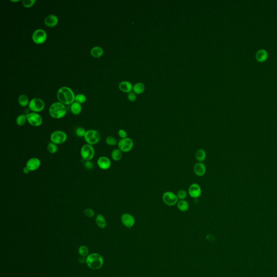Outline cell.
I'll use <instances>...</instances> for the list:
<instances>
[{
    "instance_id": "6da1fadb",
    "label": "cell",
    "mask_w": 277,
    "mask_h": 277,
    "mask_svg": "<svg viewBox=\"0 0 277 277\" xmlns=\"http://www.w3.org/2000/svg\"><path fill=\"white\" fill-rule=\"evenodd\" d=\"M57 97L62 104H69L74 103L75 96L71 89L67 87H62L58 91Z\"/></svg>"
},
{
    "instance_id": "4fadbf2b",
    "label": "cell",
    "mask_w": 277,
    "mask_h": 277,
    "mask_svg": "<svg viewBox=\"0 0 277 277\" xmlns=\"http://www.w3.org/2000/svg\"><path fill=\"white\" fill-rule=\"evenodd\" d=\"M97 166L102 170H107L110 168L112 163L110 159L105 156H102L97 160Z\"/></svg>"
},
{
    "instance_id": "cb8c5ba5",
    "label": "cell",
    "mask_w": 277,
    "mask_h": 277,
    "mask_svg": "<svg viewBox=\"0 0 277 277\" xmlns=\"http://www.w3.org/2000/svg\"><path fill=\"white\" fill-rule=\"evenodd\" d=\"M122 151H121L119 148H116L114 150H113V151L111 153V157L112 158V159L116 161H118L121 160V159L122 158Z\"/></svg>"
},
{
    "instance_id": "5b68a950",
    "label": "cell",
    "mask_w": 277,
    "mask_h": 277,
    "mask_svg": "<svg viewBox=\"0 0 277 277\" xmlns=\"http://www.w3.org/2000/svg\"><path fill=\"white\" fill-rule=\"evenodd\" d=\"M95 151L92 145L86 143L82 146L80 150L81 158L85 161H91L95 156Z\"/></svg>"
},
{
    "instance_id": "ac0fdd59",
    "label": "cell",
    "mask_w": 277,
    "mask_h": 277,
    "mask_svg": "<svg viewBox=\"0 0 277 277\" xmlns=\"http://www.w3.org/2000/svg\"><path fill=\"white\" fill-rule=\"evenodd\" d=\"M267 58H268V53L266 50H259L255 54V58L259 62H263L264 61H265Z\"/></svg>"
},
{
    "instance_id": "74e56055",
    "label": "cell",
    "mask_w": 277,
    "mask_h": 277,
    "mask_svg": "<svg viewBox=\"0 0 277 277\" xmlns=\"http://www.w3.org/2000/svg\"><path fill=\"white\" fill-rule=\"evenodd\" d=\"M84 166L87 169L92 170L94 168V164L91 161H87L84 162Z\"/></svg>"
},
{
    "instance_id": "d590c367",
    "label": "cell",
    "mask_w": 277,
    "mask_h": 277,
    "mask_svg": "<svg viewBox=\"0 0 277 277\" xmlns=\"http://www.w3.org/2000/svg\"><path fill=\"white\" fill-rule=\"evenodd\" d=\"M35 2H36L35 0H23L22 1V4H23L24 6H25V7H27V8L32 6V5L35 3Z\"/></svg>"
},
{
    "instance_id": "f35d334b",
    "label": "cell",
    "mask_w": 277,
    "mask_h": 277,
    "mask_svg": "<svg viewBox=\"0 0 277 277\" xmlns=\"http://www.w3.org/2000/svg\"><path fill=\"white\" fill-rule=\"evenodd\" d=\"M128 99L130 101L134 102L136 100V96L135 94L133 92H130L128 95Z\"/></svg>"
},
{
    "instance_id": "d6a6232c",
    "label": "cell",
    "mask_w": 277,
    "mask_h": 277,
    "mask_svg": "<svg viewBox=\"0 0 277 277\" xmlns=\"http://www.w3.org/2000/svg\"><path fill=\"white\" fill-rule=\"evenodd\" d=\"M75 100L79 104H82L86 101V97L84 94H79L76 95L75 97Z\"/></svg>"
},
{
    "instance_id": "1f68e13d",
    "label": "cell",
    "mask_w": 277,
    "mask_h": 277,
    "mask_svg": "<svg viewBox=\"0 0 277 277\" xmlns=\"http://www.w3.org/2000/svg\"><path fill=\"white\" fill-rule=\"evenodd\" d=\"M177 198L180 200H185V199H186L187 196V193L186 190H179L177 192Z\"/></svg>"
},
{
    "instance_id": "2e32d148",
    "label": "cell",
    "mask_w": 277,
    "mask_h": 277,
    "mask_svg": "<svg viewBox=\"0 0 277 277\" xmlns=\"http://www.w3.org/2000/svg\"><path fill=\"white\" fill-rule=\"evenodd\" d=\"M193 170L195 175L198 177H202L205 174L206 172V167L202 162H198L195 164Z\"/></svg>"
},
{
    "instance_id": "9c48e42d",
    "label": "cell",
    "mask_w": 277,
    "mask_h": 277,
    "mask_svg": "<svg viewBox=\"0 0 277 277\" xmlns=\"http://www.w3.org/2000/svg\"><path fill=\"white\" fill-rule=\"evenodd\" d=\"M29 108L33 112H39L43 110L45 104L42 100L39 98H34L29 103Z\"/></svg>"
},
{
    "instance_id": "f546056e",
    "label": "cell",
    "mask_w": 277,
    "mask_h": 277,
    "mask_svg": "<svg viewBox=\"0 0 277 277\" xmlns=\"http://www.w3.org/2000/svg\"><path fill=\"white\" fill-rule=\"evenodd\" d=\"M47 150L50 154L56 153L58 151V147L55 143L50 142L48 144Z\"/></svg>"
},
{
    "instance_id": "836d02e7",
    "label": "cell",
    "mask_w": 277,
    "mask_h": 277,
    "mask_svg": "<svg viewBox=\"0 0 277 277\" xmlns=\"http://www.w3.org/2000/svg\"><path fill=\"white\" fill-rule=\"evenodd\" d=\"M79 252L82 257H86L88 253V249L85 246H81L79 249Z\"/></svg>"
},
{
    "instance_id": "e575fe53",
    "label": "cell",
    "mask_w": 277,
    "mask_h": 277,
    "mask_svg": "<svg viewBox=\"0 0 277 277\" xmlns=\"http://www.w3.org/2000/svg\"><path fill=\"white\" fill-rule=\"evenodd\" d=\"M84 214L88 218H92L95 215V212L92 209L88 208L84 210Z\"/></svg>"
},
{
    "instance_id": "f1b7e54d",
    "label": "cell",
    "mask_w": 277,
    "mask_h": 277,
    "mask_svg": "<svg viewBox=\"0 0 277 277\" xmlns=\"http://www.w3.org/2000/svg\"><path fill=\"white\" fill-rule=\"evenodd\" d=\"M106 143H107V145L110 146H114L118 143L117 138H115L114 136H111V135L107 136L106 138Z\"/></svg>"
},
{
    "instance_id": "4dcf8cb0",
    "label": "cell",
    "mask_w": 277,
    "mask_h": 277,
    "mask_svg": "<svg viewBox=\"0 0 277 277\" xmlns=\"http://www.w3.org/2000/svg\"><path fill=\"white\" fill-rule=\"evenodd\" d=\"M86 132V130L83 127H80L77 128L75 130L76 135L79 138H84Z\"/></svg>"
},
{
    "instance_id": "d4e9b609",
    "label": "cell",
    "mask_w": 277,
    "mask_h": 277,
    "mask_svg": "<svg viewBox=\"0 0 277 277\" xmlns=\"http://www.w3.org/2000/svg\"><path fill=\"white\" fill-rule=\"evenodd\" d=\"M70 110L74 115H79L82 110L81 105L77 102H75L71 104Z\"/></svg>"
},
{
    "instance_id": "60d3db41",
    "label": "cell",
    "mask_w": 277,
    "mask_h": 277,
    "mask_svg": "<svg viewBox=\"0 0 277 277\" xmlns=\"http://www.w3.org/2000/svg\"><path fill=\"white\" fill-rule=\"evenodd\" d=\"M79 262L81 263H84L85 262H86V259H85L83 258H80V260H79Z\"/></svg>"
},
{
    "instance_id": "8d00e7d4",
    "label": "cell",
    "mask_w": 277,
    "mask_h": 277,
    "mask_svg": "<svg viewBox=\"0 0 277 277\" xmlns=\"http://www.w3.org/2000/svg\"><path fill=\"white\" fill-rule=\"evenodd\" d=\"M118 135L120 136V138H121V139L128 138L127 133L126 131L125 130H123V129L119 130V131H118Z\"/></svg>"
},
{
    "instance_id": "83f0119b",
    "label": "cell",
    "mask_w": 277,
    "mask_h": 277,
    "mask_svg": "<svg viewBox=\"0 0 277 277\" xmlns=\"http://www.w3.org/2000/svg\"><path fill=\"white\" fill-rule=\"evenodd\" d=\"M18 101H19L20 106H21L22 107H26L29 104L28 98L26 95L22 94L20 95L19 97Z\"/></svg>"
},
{
    "instance_id": "7402d4cb",
    "label": "cell",
    "mask_w": 277,
    "mask_h": 277,
    "mask_svg": "<svg viewBox=\"0 0 277 277\" xmlns=\"http://www.w3.org/2000/svg\"><path fill=\"white\" fill-rule=\"evenodd\" d=\"M206 152L203 149H199L195 153V158L199 162L204 161L206 159Z\"/></svg>"
},
{
    "instance_id": "7c38bea8",
    "label": "cell",
    "mask_w": 277,
    "mask_h": 277,
    "mask_svg": "<svg viewBox=\"0 0 277 277\" xmlns=\"http://www.w3.org/2000/svg\"><path fill=\"white\" fill-rule=\"evenodd\" d=\"M201 193L202 190L200 186L196 183L191 184L188 188V194L190 195V196L193 198H199V197H200Z\"/></svg>"
},
{
    "instance_id": "5bb4252c",
    "label": "cell",
    "mask_w": 277,
    "mask_h": 277,
    "mask_svg": "<svg viewBox=\"0 0 277 277\" xmlns=\"http://www.w3.org/2000/svg\"><path fill=\"white\" fill-rule=\"evenodd\" d=\"M41 166V160L37 158H32L26 162V167L30 171H35Z\"/></svg>"
},
{
    "instance_id": "4316f807",
    "label": "cell",
    "mask_w": 277,
    "mask_h": 277,
    "mask_svg": "<svg viewBox=\"0 0 277 277\" xmlns=\"http://www.w3.org/2000/svg\"><path fill=\"white\" fill-rule=\"evenodd\" d=\"M27 121V119L26 115L21 114L16 117V123L17 125L19 126H22L25 125Z\"/></svg>"
},
{
    "instance_id": "8992f818",
    "label": "cell",
    "mask_w": 277,
    "mask_h": 277,
    "mask_svg": "<svg viewBox=\"0 0 277 277\" xmlns=\"http://www.w3.org/2000/svg\"><path fill=\"white\" fill-rule=\"evenodd\" d=\"M68 136L64 131L57 130L52 132L50 136V140L52 143L56 145L62 144L67 141Z\"/></svg>"
},
{
    "instance_id": "3957f363",
    "label": "cell",
    "mask_w": 277,
    "mask_h": 277,
    "mask_svg": "<svg viewBox=\"0 0 277 277\" xmlns=\"http://www.w3.org/2000/svg\"><path fill=\"white\" fill-rule=\"evenodd\" d=\"M103 262L104 260L101 255L97 253H92L87 258V264L92 270H98L101 268Z\"/></svg>"
},
{
    "instance_id": "9a60e30c",
    "label": "cell",
    "mask_w": 277,
    "mask_h": 277,
    "mask_svg": "<svg viewBox=\"0 0 277 277\" xmlns=\"http://www.w3.org/2000/svg\"><path fill=\"white\" fill-rule=\"evenodd\" d=\"M121 221L126 227L131 228L135 224V219L130 213H124L121 216Z\"/></svg>"
},
{
    "instance_id": "ffe728a7",
    "label": "cell",
    "mask_w": 277,
    "mask_h": 277,
    "mask_svg": "<svg viewBox=\"0 0 277 277\" xmlns=\"http://www.w3.org/2000/svg\"><path fill=\"white\" fill-rule=\"evenodd\" d=\"M91 54L94 58H100L104 54V49L100 47L96 46L91 49Z\"/></svg>"
},
{
    "instance_id": "8fae6325",
    "label": "cell",
    "mask_w": 277,
    "mask_h": 277,
    "mask_svg": "<svg viewBox=\"0 0 277 277\" xmlns=\"http://www.w3.org/2000/svg\"><path fill=\"white\" fill-rule=\"evenodd\" d=\"M47 37V33L45 30L39 29L35 30L32 35V39L35 43L40 45L45 42Z\"/></svg>"
},
{
    "instance_id": "d6986e66",
    "label": "cell",
    "mask_w": 277,
    "mask_h": 277,
    "mask_svg": "<svg viewBox=\"0 0 277 277\" xmlns=\"http://www.w3.org/2000/svg\"><path fill=\"white\" fill-rule=\"evenodd\" d=\"M119 89L122 92L125 93H130L131 92L133 87L132 86V83L128 81H122L120 83L119 85Z\"/></svg>"
},
{
    "instance_id": "603a6c76",
    "label": "cell",
    "mask_w": 277,
    "mask_h": 277,
    "mask_svg": "<svg viewBox=\"0 0 277 277\" xmlns=\"http://www.w3.org/2000/svg\"><path fill=\"white\" fill-rule=\"evenodd\" d=\"M177 204V208L181 212L187 211L190 207L188 202L185 200H181L178 201Z\"/></svg>"
},
{
    "instance_id": "484cf974",
    "label": "cell",
    "mask_w": 277,
    "mask_h": 277,
    "mask_svg": "<svg viewBox=\"0 0 277 277\" xmlns=\"http://www.w3.org/2000/svg\"><path fill=\"white\" fill-rule=\"evenodd\" d=\"M133 89L134 93L140 94L143 92V91L145 90V86L142 83H138L134 85Z\"/></svg>"
},
{
    "instance_id": "52a82bcc",
    "label": "cell",
    "mask_w": 277,
    "mask_h": 277,
    "mask_svg": "<svg viewBox=\"0 0 277 277\" xmlns=\"http://www.w3.org/2000/svg\"><path fill=\"white\" fill-rule=\"evenodd\" d=\"M117 146L121 151L127 153L130 151L134 147V142L132 138H122L119 141Z\"/></svg>"
},
{
    "instance_id": "e0dca14e",
    "label": "cell",
    "mask_w": 277,
    "mask_h": 277,
    "mask_svg": "<svg viewBox=\"0 0 277 277\" xmlns=\"http://www.w3.org/2000/svg\"><path fill=\"white\" fill-rule=\"evenodd\" d=\"M44 21L45 25L48 27H54L58 23V19L56 15L50 14L45 17Z\"/></svg>"
},
{
    "instance_id": "277c9868",
    "label": "cell",
    "mask_w": 277,
    "mask_h": 277,
    "mask_svg": "<svg viewBox=\"0 0 277 277\" xmlns=\"http://www.w3.org/2000/svg\"><path fill=\"white\" fill-rule=\"evenodd\" d=\"M84 139L86 143L93 146L99 143L101 139V135L99 132L96 130H87Z\"/></svg>"
},
{
    "instance_id": "44dd1931",
    "label": "cell",
    "mask_w": 277,
    "mask_h": 277,
    "mask_svg": "<svg viewBox=\"0 0 277 277\" xmlns=\"http://www.w3.org/2000/svg\"><path fill=\"white\" fill-rule=\"evenodd\" d=\"M95 221L97 224L98 227L101 228H104L106 227L107 223H106V219L102 214H97L96 216Z\"/></svg>"
},
{
    "instance_id": "b9f144b4",
    "label": "cell",
    "mask_w": 277,
    "mask_h": 277,
    "mask_svg": "<svg viewBox=\"0 0 277 277\" xmlns=\"http://www.w3.org/2000/svg\"><path fill=\"white\" fill-rule=\"evenodd\" d=\"M12 1V2H19V1Z\"/></svg>"
},
{
    "instance_id": "30bf717a",
    "label": "cell",
    "mask_w": 277,
    "mask_h": 277,
    "mask_svg": "<svg viewBox=\"0 0 277 277\" xmlns=\"http://www.w3.org/2000/svg\"><path fill=\"white\" fill-rule=\"evenodd\" d=\"M27 121L30 125L39 127L43 122V119L40 115L35 112L30 113L26 115Z\"/></svg>"
},
{
    "instance_id": "7a4b0ae2",
    "label": "cell",
    "mask_w": 277,
    "mask_h": 277,
    "mask_svg": "<svg viewBox=\"0 0 277 277\" xmlns=\"http://www.w3.org/2000/svg\"><path fill=\"white\" fill-rule=\"evenodd\" d=\"M49 113L53 118L61 119L66 114L67 109L65 105L60 102H55L50 107Z\"/></svg>"
},
{
    "instance_id": "ab89813d",
    "label": "cell",
    "mask_w": 277,
    "mask_h": 277,
    "mask_svg": "<svg viewBox=\"0 0 277 277\" xmlns=\"http://www.w3.org/2000/svg\"><path fill=\"white\" fill-rule=\"evenodd\" d=\"M30 172V171L29 170V169L26 166L25 167H24L23 169V172L25 174H28V173H29Z\"/></svg>"
},
{
    "instance_id": "ba28073f",
    "label": "cell",
    "mask_w": 277,
    "mask_h": 277,
    "mask_svg": "<svg viewBox=\"0 0 277 277\" xmlns=\"http://www.w3.org/2000/svg\"><path fill=\"white\" fill-rule=\"evenodd\" d=\"M162 200L166 205L169 206H173L178 202L177 195L171 191H167L162 195Z\"/></svg>"
}]
</instances>
